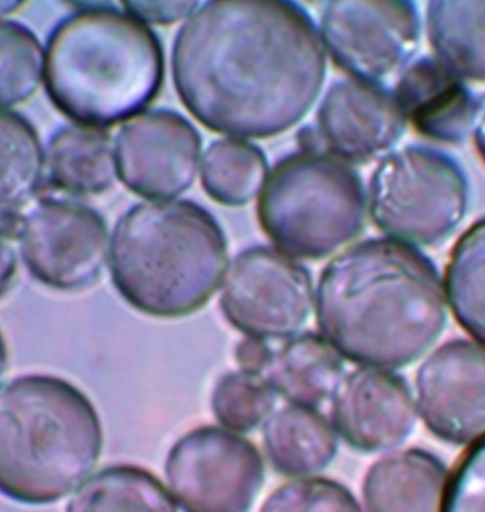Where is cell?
I'll return each instance as SVG.
<instances>
[{"mask_svg": "<svg viewBox=\"0 0 485 512\" xmlns=\"http://www.w3.org/2000/svg\"><path fill=\"white\" fill-rule=\"evenodd\" d=\"M173 79L185 109L218 134L269 138L312 109L326 50L309 13L285 0H215L178 30Z\"/></svg>", "mask_w": 485, "mask_h": 512, "instance_id": "6da1fadb", "label": "cell"}, {"mask_svg": "<svg viewBox=\"0 0 485 512\" xmlns=\"http://www.w3.org/2000/svg\"><path fill=\"white\" fill-rule=\"evenodd\" d=\"M444 281L429 256L392 238L359 242L323 269L316 320L349 362L396 370L417 362L447 325Z\"/></svg>", "mask_w": 485, "mask_h": 512, "instance_id": "7a4b0ae2", "label": "cell"}, {"mask_svg": "<svg viewBox=\"0 0 485 512\" xmlns=\"http://www.w3.org/2000/svg\"><path fill=\"white\" fill-rule=\"evenodd\" d=\"M164 66L160 39L146 23L126 9L84 3L47 37L43 83L67 119L104 130L157 99Z\"/></svg>", "mask_w": 485, "mask_h": 512, "instance_id": "3957f363", "label": "cell"}, {"mask_svg": "<svg viewBox=\"0 0 485 512\" xmlns=\"http://www.w3.org/2000/svg\"><path fill=\"white\" fill-rule=\"evenodd\" d=\"M109 264L114 288L131 308L181 319L220 288L228 242L217 220L194 202H144L117 222Z\"/></svg>", "mask_w": 485, "mask_h": 512, "instance_id": "277c9868", "label": "cell"}, {"mask_svg": "<svg viewBox=\"0 0 485 512\" xmlns=\"http://www.w3.org/2000/svg\"><path fill=\"white\" fill-rule=\"evenodd\" d=\"M99 413L73 383L25 375L0 387V494L49 505L79 490L99 463Z\"/></svg>", "mask_w": 485, "mask_h": 512, "instance_id": "5b68a950", "label": "cell"}, {"mask_svg": "<svg viewBox=\"0 0 485 512\" xmlns=\"http://www.w3.org/2000/svg\"><path fill=\"white\" fill-rule=\"evenodd\" d=\"M366 210L359 174L318 150L282 158L266 175L257 208L259 225L278 251L311 261L359 237Z\"/></svg>", "mask_w": 485, "mask_h": 512, "instance_id": "8992f818", "label": "cell"}, {"mask_svg": "<svg viewBox=\"0 0 485 512\" xmlns=\"http://www.w3.org/2000/svg\"><path fill=\"white\" fill-rule=\"evenodd\" d=\"M468 181L453 157L429 147H406L382 161L369 184V212L387 237L434 247L460 227Z\"/></svg>", "mask_w": 485, "mask_h": 512, "instance_id": "52a82bcc", "label": "cell"}, {"mask_svg": "<svg viewBox=\"0 0 485 512\" xmlns=\"http://www.w3.org/2000/svg\"><path fill=\"white\" fill-rule=\"evenodd\" d=\"M165 478L184 512H249L264 487L265 463L241 434L202 426L171 448Z\"/></svg>", "mask_w": 485, "mask_h": 512, "instance_id": "ba28073f", "label": "cell"}, {"mask_svg": "<svg viewBox=\"0 0 485 512\" xmlns=\"http://www.w3.org/2000/svg\"><path fill=\"white\" fill-rule=\"evenodd\" d=\"M13 237L32 278L59 292L92 288L110 258L104 218L87 205L63 198L37 201L20 218Z\"/></svg>", "mask_w": 485, "mask_h": 512, "instance_id": "9c48e42d", "label": "cell"}, {"mask_svg": "<svg viewBox=\"0 0 485 512\" xmlns=\"http://www.w3.org/2000/svg\"><path fill=\"white\" fill-rule=\"evenodd\" d=\"M313 299L305 266L278 249L258 245L235 256L220 306L229 325L248 338L288 339L308 322Z\"/></svg>", "mask_w": 485, "mask_h": 512, "instance_id": "30bf717a", "label": "cell"}, {"mask_svg": "<svg viewBox=\"0 0 485 512\" xmlns=\"http://www.w3.org/2000/svg\"><path fill=\"white\" fill-rule=\"evenodd\" d=\"M421 22L410 0H336L322 16V42L350 79L382 84L413 62Z\"/></svg>", "mask_w": 485, "mask_h": 512, "instance_id": "8fae6325", "label": "cell"}, {"mask_svg": "<svg viewBox=\"0 0 485 512\" xmlns=\"http://www.w3.org/2000/svg\"><path fill=\"white\" fill-rule=\"evenodd\" d=\"M202 141L193 124L171 110H156L121 128L116 138L117 175L134 194L168 201L193 185Z\"/></svg>", "mask_w": 485, "mask_h": 512, "instance_id": "7c38bea8", "label": "cell"}, {"mask_svg": "<svg viewBox=\"0 0 485 512\" xmlns=\"http://www.w3.org/2000/svg\"><path fill=\"white\" fill-rule=\"evenodd\" d=\"M417 410L431 433L466 446L485 437V346L453 340L417 372Z\"/></svg>", "mask_w": 485, "mask_h": 512, "instance_id": "4fadbf2b", "label": "cell"}, {"mask_svg": "<svg viewBox=\"0 0 485 512\" xmlns=\"http://www.w3.org/2000/svg\"><path fill=\"white\" fill-rule=\"evenodd\" d=\"M407 121L394 94L362 80L333 83L318 110L316 140L345 163H369L402 140Z\"/></svg>", "mask_w": 485, "mask_h": 512, "instance_id": "5bb4252c", "label": "cell"}, {"mask_svg": "<svg viewBox=\"0 0 485 512\" xmlns=\"http://www.w3.org/2000/svg\"><path fill=\"white\" fill-rule=\"evenodd\" d=\"M332 420L336 433L353 450L382 453L409 439L416 427L417 406L403 377L360 367L333 396Z\"/></svg>", "mask_w": 485, "mask_h": 512, "instance_id": "9a60e30c", "label": "cell"}, {"mask_svg": "<svg viewBox=\"0 0 485 512\" xmlns=\"http://www.w3.org/2000/svg\"><path fill=\"white\" fill-rule=\"evenodd\" d=\"M393 94L404 119L421 136L458 144L473 134L481 100L436 57L413 60L399 74Z\"/></svg>", "mask_w": 485, "mask_h": 512, "instance_id": "2e32d148", "label": "cell"}, {"mask_svg": "<svg viewBox=\"0 0 485 512\" xmlns=\"http://www.w3.org/2000/svg\"><path fill=\"white\" fill-rule=\"evenodd\" d=\"M450 473L420 448L380 458L363 481L367 512H443Z\"/></svg>", "mask_w": 485, "mask_h": 512, "instance_id": "e0dca14e", "label": "cell"}, {"mask_svg": "<svg viewBox=\"0 0 485 512\" xmlns=\"http://www.w3.org/2000/svg\"><path fill=\"white\" fill-rule=\"evenodd\" d=\"M45 171L50 185L74 197L99 195L116 181V148L101 128L72 124L47 141Z\"/></svg>", "mask_w": 485, "mask_h": 512, "instance_id": "ac0fdd59", "label": "cell"}, {"mask_svg": "<svg viewBox=\"0 0 485 512\" xmlns=\"http://www.w3.org/2000/svg\"><path fill=\"white\" fill-rule=\"evenodd\" d=\"M266 380L295 406H321L338 392L345 375L343 357L318 333L289 339L274 353Z\"/></svg>", "mask_w": 485, "mask_h": 512, "instance_id": "d6986e66", "label": "cell"}, {"mask_svg": "<svg viewBox=\"0 0 485 512\" xmlns=\"http://www.w3.org/2000/svg\"><path fill=\"white\" fill-rule=\"evenodd\" d=\"M264 446L272 467L286 477H312L338 454V433L311 407H285L265 421Z\"/></svg>", "mask_w": 485, "mask_h": 512, "instance_id": "ffe728a7", "label": "cell"}, {"mask_svg": "<svg viewBox=\"0 0 485 512\" xmlns=\"http://www.w3.org/2000/svg\"><path fill=\"white\" fill-rule=\"evenodd\" d=\"M45 178V148L35 127L15 111L0 109V228L10 237Z\"/></svg>", "mask_w": 485, "mask_h": 512, "instance_id": "44dd1931", "label": "cell"}, {"mask_svg": "<svg viewBox=\"0 0 485 512\" xmlns=\"http://www.w3.org/2000/svg\"><path fill=\"white\" fill-rule=\"evenodd\" d=\"M426 28L436 59L464 82L485 83V0H433Z\"/></svg>", "mask_w": 485, "mask_h": 512, "instance_id": "7402d4cb", "label": "cell"}, {"mask_svg": "<svg viewBox=\"0 0 485 512\" xmlns=\"http://www.w3.org/2000/svg\"><path fill=\"white\" fill-rule=\"evenodd\" d=\"M66 512H178L173 495L146 468H103L76 491Z\"/></svg>", "mask_w": 485, "mask_h": 512, "instance_id": "603a6c76", "label": "cell"}, {"mask_svg": "<svg viewBox=\"0 0 485 512\" xmlns=\"http://www.w3.org/2000/svg\"><path fill=\"white\" fill-rule=\"evenodd\" d=\"M444 289L458 325L485 346V217L454 245Z\"/></svg>", "mask_w": 485, "mask_h": 512, "instance_id": "cb8c5ba5", "label": "cell"}, {"mask_svg": "<svg viewBox=\"0 0 485 512\" xmlns=\"http://www.w3.org/2000/svg\"><path fill=\"white\" fill-rule=\"evenodd\" d=\"M266 178L265 154L234 138L214 141L202 160L201 181L212 200L227 207L248 204Z\"/></svg>", "mask_w": 485, "mask_h": 512, "instance_id": "d4e9b609", "label": "cell"}, {"mask_svg": "<svg viewBox=\"0 0 485 512\" xmlns=\"http://www.w3.org/2000/svg\"><path fill=\"white\" fill-rule=\"evenodd\" d=\"M45 74V49L35 32L13 20H0V109L35 96Z\"/></svg>", "mask_w": 485, "mask_h": 512, "instance_id": "484cf974", "label": "cell"}, {"mask_svg": "<svg viewBox=\"0 0 485 512\" xmlns=\"http://www.w3.org/2000/svg\"><path fill=\"white\" fill-rule=\"evenodd\" d=\"M275 390L266 377L252 373H227L215 384L212 412L221 426L234 433L258 429L272 416Z\"/></svg>", "mask_w": 485, "mask_h": 512, "instance_id": "4316f807", "label": "cell"}, {"mask_svg": "<svg viewBox=\"0 0 485 512\" xmlns=\"http://www.w3.org/2000/svg\"><path fill=\"white\" fill-rule=\"evenodd\" d=\"M259 512H363L355 495L339 481L303 477L288 481L266 498Z\"/></svg>", "mask_w": 485, "mask_h": 512, "instance_id": "83f0119b", "label": "cell"}, {"mask_svg": "<svg viewBox=\"0 0 485 512\" xmlns=\"http://www.w3.org/2000/svg\"><path fill=\"white\" fill-rule=\"evenodd\" d=\"M443 512H485V437L464 454L450 476Z\"/></svg>", "mask_w": 485, "mask_h": 512, "instance_id": "f1b7e54d", "label": "cell"}, {"mask_svg": "<svg viewBox=\"0 0 485 512\" xmlns=\"http://www.w3.org/2000/svg\"><path fill=\"white\" fill-rule=\"evenodd\" d=\"M123 8L146 25H173L200 8L198 2H129Z\"/></svg>", "mask_w": 485, "mask_h": 512, "instance_id": "f546056e", "label": "cell"}, {"mask_svg": "<svg viewBox=\"0 0 485 512\" xmlns=\"http://www.w3.org/2000/svg\"><path fill=\"white\" fill-rule=\"evenodd\" d=\"M266 340L247 338L241 340L235 348V360L242 372L252 375H264L274 357Z\"/></svg>", "mask_w": 485, "mask_h": 512, "instance_id": "4dcf8cb0", "label": "cell"}, {"mask_svg": "<svg viewBox=\"0 0 485 512\" xmlns=\"http://www.w3.org/2000/svg\"><path fill=\"white\" fill-rule=\"evenodd\" d=\"M10 239L8 232L0 228V299L10 291L18 275V255Z\"/></svg>", "mask_w": 485, "mask_h": 512, "instance_id": "1f68e13d", "label": "cell"}, {"mask_svg": "<svg viewBox=\"0 0 485 512\" xmlns=\"http://www.w3.org/2000/svg\"><path fill=\"white\" fill-rule=\"evenodd\" d=\"M473 138L478 156L485 164V99L481 100L480 111H478L476 126L473 130Z\"/></svg>", "mask_w": 485, "mask_h": 512, "instance_id": "d6a6232c", "label": "cell"}, {"mask_svg": "<svg viewBox=\"0 0 485 512\" xmlns=\"http://www.w3.org/2000/svg\"><path fill=\"white\" fill-rule=\"evenodd\" d=\"M8 363V346H6L5 339H3L2 333H0V383H2L3 377L6 375V370H8Z\"/></svg>", "mask_w": 485, "mask_h": 512, "instance_id": "836d02e7", "label": "cell"}, {"mask_svg": "<svg viewBox=\"0 0 485 512\" xmlns=\"http://www.w3.org/2000/svg\"><path fill=\"white\" fill-rule=\"evenodd\" d=\"M22 6L23 3L15 2V0H0V20L8 18L9 15L15 13Z\"/></svg>", "mask_w": 485, "mask_h": 512, "instance_id": "e575fe53", "label": "cell"}]
</instances>
